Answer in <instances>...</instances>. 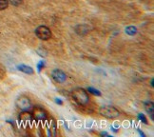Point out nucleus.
<instances>
[{"mask_svg": "<svg viewBox=\"0 0 154 137\" xmlns=\"http://www.w3.org/2000/svg\"><path fill=\"white\" fill-rule=\"evenodd\" d=\"M72 95L79 105H87L88 101H90V97H88V92L81 88H77L75 89H73Z\"/></svg>", "mask_w": 154, "mask_h": 137, "instance_id": "1", "label": "nucleus"}, {"mask_svg": "<svg viewBox=\"0 0 154 137\" xmlns=\"http://www.w3.org/2000/svg\"><path fill=\"white\" fill-rule=\"evenodd\" d=\"M99 112L102 116H104L106 118H109V119H114V118H117L120 115V111L117 108L111 106L101 107Z\"/></svg>", "mask_w": 154, "mask_h": 137, "instance_id": "2", "label": "nucleus"}, {"mask_svg": "<svg viewBox=\"0 0 154 137\" xmlns=\"http://www.w3.org/2000/svg\"><path fill=\"white\" fill-rule=\"evenodd\" d=\"M35 34L41 40H48L51 37V32L47 26H39L35 30Z\"/></svg>", "mask_w": 154, "mask_h": 137, "instance_id": "3", "label": "nucleus"}, {"mask_svg": "<svg viewBox=\"0 0 154 137\" xmlns=\"http://www.w3.org/2000/svg\"><path fill=\"white\" fill-rule=\"evenodd\" d=\"M16 106L18 108H20L23 111H29L31 108V102L28 97L26 96H20L19 98L16 100Z\"/></svg>", "mask_w": 154, "mask_h": 137, "instance_id": "4", "label": "nucleus"}, {"mask_svg": "<svg viewBox=\"0 0 154 137\" xmlns=\"http://www.w3.org/2000/svg\"><path fill=\"white\" fill-rule=\"evenodd\" d=\"M51 77L54 80L55 82L57 83H64L67 79V75L65 73L63 70L55 69L51 72Z\"/></svg>", "mask_w": 154, "mask_h": 137, "instance_id": "5", "label": "nucleus"}, {"mask_svg": "<svg viewBox=\"0 0 154 137\" xmlns=\"http://www.w3.org/2000/svg\"><path fill=\"white\" fill-rule=\"evenodd\" d=\"M34 117L36 120L39 121H45L47 119V114L46 112L42 110V108H37V110L34 111Z\"/></svg>", "mask_w": 154, "mask_h": 137, "instance_id": "6", "label": "nucleus"}, {"mask_svg": "<svg viewBox=\"0 0 154 137\" xmlns=\"http://www.w3.org/2000/svg\"><path fill=\"white\" fill-rule=\"evenodd\" d=\"M17 69H18V70H20V72L27 73V74H34V69H32L31 66H27V65H23V64L18 65Z\"/></svg>", "mask_w": 154, "mask_h": 137, "instance_id": "7", "label": "nucleus"}, {"mask_svg": "<svg viewBox=\"0 0 154 137\" xmlns=\"http://www.w3.org/2000/svg\"><path fill=\"white\" fill-rule=\"evenodd\" d=\"M145 108H146L147 112L148 113L149 115H150V118L151 120H154V117H153V114H154V105L152 102H146L145 103Z\"/></svg>", "mask_w": 154, "mask_h": 137, "instance_id": "8", "label": "nucleus"}, {"mask_svg": "<svg viewBox=\"0 0 154 137\" xmlns=\"http://www.w3.org/2000/svg\"><path fill=\"white\" fill-rule=\"evenodd\" d=\"M88 30H90V29H88V27L87 25H78V26L75 27V32H77L78 34H80V35L86 34L87 32H90Z\"/></svg>", "mask_w": 154, "mask_h": 137, "instance_id": "9", "label": "nucleus"}, {"mask_svg": "<svg viewBox=\"0 0 154 137\" xmlns=\"http://www.w3.org/2000/svg\"><path fill=\"white\" fill-rule=\"evenodd\" d=\"M126 32H127L128 35H134L137 32V29L133 26H129L126 29Z\"/></svg>", "mask_w": 154, "mask_h": 137, "instance_id": "10", "label": "nucleus"}, {"mask_svg": "<svg viewBox=\"0 0 154 137\" xmlns=\"http://www.w3.org/2000/svg\"><path fill=\"white\" fill-rule=\"evenodd\" d=\"M87 89H88V92H91V93H92V94H94V95L101 96V92H100V91H98V89H94V88L88 87Z\"/></svg>", "mask_w": 154, "mask_h": 137, "instance_id": "11", "label": "nucleus"}, {"mask_svg": "<svg viewBox=\"0 0 154 137\" xmlns=\"http://www.w3.org/2000/svg\"><path fill=\"white\" fill-rule=\"evenodd\" d=\"M9 6V1L8 0H0V11H3L7 9Z\"/></svg>", "mask_w": 154, "mask_h": 137, "instance_id": "12", "label": "nucleus"}, {"mask_svg": "<svg viewBox=\"0 0 154 137\" xmlns=\"http://www.w3.org/2000/svg\"><path fill=\"white\" fill-rule=\"evenodd\" d=\"M8 1L10 2L12 5H13V6H19V5H21V4H22L23 0H8Z\"/></svg>", "mask_w": 154, "mask_h": 137, "instance_id": "13", "label": "nucleus"}, {"mask_svg": "<svg viewBox=\"0 0 154 137\" xmlns=\"http://www.w3.org/2000/svg\"><path fill=\"white\" fill-rule=\"evenodd\" d=\"M138 119L140 120V121H142L144 124H147V119L146 118V116H145L144 114H142V113H139L138 114Z\"/></svg>", "mask_w": 154, "mask_h": 137, "instance_id": "14", "label": "nucleus"}, {"mask_svg": "<svg viewBox=\"0 0 154 137\" xmlns=\"http://www.w3.org/2000/svg\"><path fill=\"white\" fill-rule=\"evenodd\" d=\"M45 67V61H40V62L37 64V70H38V73H40L41 72V70L43 69Z\"/></svg>", "mask_w": 154, "mask_h": 137, "instance_id": "15", "label": "nucleus"}, {"mask_svg": "<svg viewBox=\"0 0 154 137\" xmlns=\"http://www.w3.org/2000/svg\"><path fill=\"white\" fill-rule=\"evenodd\" d=\"M55 103H56V104H58V105H63V101L61 100V99H59V98H56V99H55Z\"/></svg>", "mask_w": 154, "mask_h": 137, "instance_id": "16", "label": "nucleus"}, {"mask_svg": "<svg viewBox=\"0 0 154 137\" xmlns=\"http://www.w3.org/2000/svg\"><path fill=\"white\" fill-rule=\"evenodd\" d=\"M100 135H101V136H109L108 133H107V132H101Z\"/></svg>", "mask_w": 154, "mask_h": 137, "instance_id": "17", "label": "nucleus"}, {"mask_svg": "<svg viewBox=\"0 0 154 137\" xmlns=\"http://www.w3.org/2000/svg\"><path fill=\"white\" fill-rule=\"evenodd\" d=\"M138 130V131H139V133H140V134H141V135H142V136H144V137H145V134H144V133H143V132H142V131H141V130H139V129H138V130Z\"/></svg>", "mask_w": 154, "mask_h": 137, "instance_id": "18", "label": "nucleus"}, {"mask_svg": "<svg viewBox=\"0 0 154 137\" xmlns=\"http://www.w3.org/2000/svg\"><path fill=\"white\" fill-rule=\"evenodd\" d=\"M150 85H151V87H153V79H151V84Z\"/></svg>", "mask_w": 154, "mask_h": 137, "instance_id": "19", "label": "nucleus"}]
</instances>
